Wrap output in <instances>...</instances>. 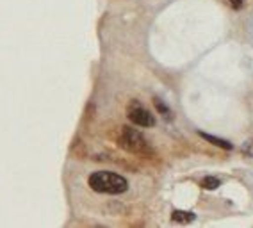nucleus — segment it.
<instances>
[{
	"label": "nucleus",
	"mask_w": 253,
	"mask_h": 228,
	"mask_svg": "<svg viewBox=\"0 0 253 228\" xmlns=\"http://www.w3.org/2000/svg\"><path fill=\"white\" fill-rule=\"evenodd\" d=\"M87 184L93 191L102 192V194H122L128 189L126 178L113 171H96L89 177Z\"/></svg>",
	"instance_id": "nucleus-1"
},
{
	"label": "nucleus",
	"mask_w": 253,
	"mask_h": 228,
	"mask_svg": "<svg viewBox=\"0 0 253 228\" xmlns=\"http://www.w3.org/2000/svg\"><path fill=\"white\" fill-rule=\"evenodd\" d=\"M118 143L122 146L123 150L130 152L134 155H143V157H148L154 153L152 150V146L148 145V141L145 139V136L136 130V128L132 127H123L122 132H120V137H118Z\"/></svg>",
	"instance_id": "nucleus-2"
},
{
	"label": "nucleus",
	"mask_w": 253,
	"mask_h": 228,
	"mask_svg": "<svg viewBox=\"0 0 253 228\" xmlns=\"http://www.w3.org/2000/svg\"><path fill=\"white\" fill-rule=\"evenodd\" d=\"M126 116H128V119H130L134 125H137V127L148 128L155 125V118L152 116V113H150L146 107H143L137 100H132L130 104H128V107H126Z\"/></svg>",
	"instance_id": "nucleus-3"
},
{
	"label": "nucleus",
	"mask_w": 253,
	"mask_h": 228,
	"mask_svg": "<svg viewBox=\"0 0 253 228\" xmlns=\"http://www.w3.org/2000/svg\"><path fill=\"white\" fill-rule=\"evenodd\" d=\"M200 137H204L205 141L211 143V145L217 146V148H223V150H232L234 145L230 141H226V139H221V137H216V136H211V134H205V132H200Z\"/></svg>",
	"instance_id": "nucleus-4"
},
{
	"label": "nucleus",
	"mask_w": 253,
	"mask_h": 228,
	"mask_svg": "<svg viewBox=\"0 0 253 228\" xmlns=\"http://www.w3.org/2000/svg\"><path fill=\"white\" fill-rule=\"evenodd\" d=\"M195 212H185V210H175L171 214V219L175 223H191L195 221Z\"/></svg>",
	"instance_id": "nucleus-5"
},
{
	"label": "nucleus",
	"mask_w": 253,
	"mask_h": 228,
	"mask_svg": "<svg viewBox=\"0 0 253 228\" xmlns=\"http://www.w3.org/2000/svg\"><path fill=\"white\" fill-rule=\"evenodd\" d=\"M219 186H221V180L216 177H205L204 180H202V187L207 189V191H214V189H217Z\"/></svg>",
	"instance_id": "nucleus-6"
},
{
	"label": "nucleus",
	"mask_w": 253,
	"mask_h": 228,
	"mask_svg": "<svg viewBox=\"0 0 253 228\" xmlns=\"http://www.w3.org/2000/svg\"><path fill=\"white\" fill-rule=\"evenodd\" d=\"M154 104H155V107H157V111L161 114H164V116H166V118H169V116H171V111L168 109V105L164 104L163 100H161V98H155L154 100Z\"/></svg>",
	"instance_id": "nucleus-7"
},
{
	"label": "nucleus",
	"mask_w": 253,
	"mask_h": 228,
	"mask_svg": "<svg viewBox=\"0 0 253 228\" xmlns=\"http://www.w3.org/2000/svg\"><path fill=\"white\" fill-rule=\"evenodd\" d=\"M243 150H244V153H250V155H253V141L244 143Z\"/></svg>",
	"instance_id": "nucleus-8"
},
{
	"label": "nucleus",
	"mask_w": 253,
	"mask_h": 228,
	"mask_svg": "<svg viewBox=\"0 0 253 228\" xmlns=\"http://www.w3.org/2000/svg\"><path fill=\"white\" fill-rule=\"evenodd\" d=\"M230 4L235 9H241V7H243V0H230Z\"/></svg>",
	"instance_id": "nucleus-9"
}]
</instances>
